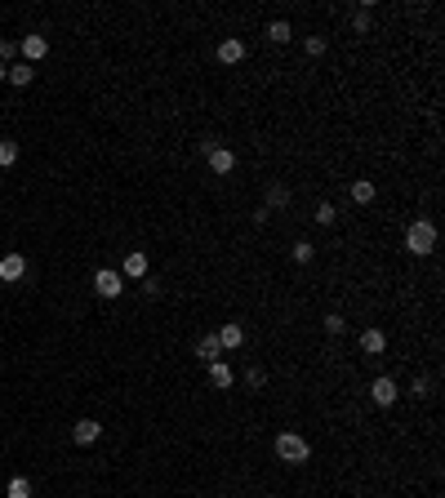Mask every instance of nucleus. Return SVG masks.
Wrapping results in <instances>:
<instances>
[{
    "mask_svg": "<svg viewBox=\"0 0 445 498\" xmlns=\"http://www.w3.org/2000/svg\"><path fill=\"white\" fill-rule=\"evenodd\" d=\"M405 249L419 253V258H423V253H432V249H437V227H432L428 218H414L410 227H405Z\"/></svg>",
    "mask_w": 445,
    "mask_h": 498,
    "instance_id": "nucleus-1",
    "label": "nucleus"
},
{
    "mask_svg": "<svg viewBox=\"0 0 445 498\" xmlns=\"http://www.w3.org/2000/svg\"><path fill=\"white\" fill-rule=\"evenodd\" d=\"M276 458H281V463H290V467H299V463H307V458H312V445L299 436V431H281V436H276Z\"/></svg>",
    "mask_w": 445,
    "mask_h": 498,
    "instance_id": "nucleus-2",
    "label": "nucleus"
},
{
    "mask_svg": "<svg viewBox=\"0 0 445 498\" xmlns=\"http://www.w3.org/2000/svg\"><path fill=\"white\" fill-rule=\"evenodd\" d=\"M94 294H98V298H120V294H125V276L111 271V267H102L98 276H94Z\"/></svg>",
    "mask_w": 445,
    "mask_h": 498,
    "instance_id": "nucleus-3",
    "label": "nucleus"
},
{
    "mask_svg": "<svg viewBox=\"0 0 445 498\" xmlns=\"http://www.w3.org/2000/svg\"><path fill=\"white\" fill-rule=\"evenodd\" d=\"M396 396H401V392H396V383L387 378V374L370 383V400H374V405H383V409H387V405H396Z\"/></svg>",
    "mask_w": 445,
    "mask_h": 498,
    "instance_id": "nucleus-4",
    "label": "nucleus"
},
{
    "mask_svg": "<svg viewBox=\"0 0 445 498\" xmlns=\"http://www.w3.org/2000/svg\"><path fill=\"white\" fill-rule=\"evenodd\" d=\"M23 276H27V258L23 253H5V258H0V280L14 285V280H23Z\"/></svg>",
    "mask_w": 445,
    "mask_h": 498,
    "instance_id": "nucleus-5",
    "label": "nucleus"
},
{
    "mask_svg": "<svg viewBox=\"0 0 445 498\" xmlns=\"http://www.w3.org/2000/svg\"><path fill=\"white\" fill-rule=\"evenodd\" d=\"M120 276H125V280H143L147 276V253L143 249H129L125 262H120Z\"/></svg>",
    "mask_w": 445,
    "mask_h": 498,
    "instance_id": "nucleus-6",
    "label": "nucleus"
},
{
    "mask_svg": "<svg viewBox=\"0 0 445 498\" xmlns=\"http://www.w3.org/2000/svg\"><path fill=\"white\" fill-rule=\"evenodd\" d=\"M245 54H250V49H245V41H236V36H227V41L219 45V63H223V67H236V63H245Z\"/></svg>",
    "mask_w": 445,
    "mask_h": 498,
    "instance_id": "nucleus-7",
    "label": "nucleus"
},
{
    "mask_svg": "<svg viewBox=\"0 0 445 498\" xmlns=\"http://www.w3.org/2000/svg\"><path fill=\"white\" fill-rule=\"evenodd\" d=\"M18 54H23V63H41L45 54H50V41H45V36H23Z\"/></svg>",
    "mask_w": 445,
    "mask_h": 498,
    "instance_id": "nucleus-8",
    "label": "nucleus"
},
{
    "mask_svg": "<svg viewBox=\"0 0 445 498\" xmlns=\"http://www.w3.org/2000/svg\"><path fill=\"white\" fill-rule=\"evenodd\" d=\"M98 436H102L98 418H80V422H76V427H72V440H76V445H94V440H98Z\"/></svg>",
    "mask_w": 445,
    "mask_h": 498,
    "instance_id": "nucleus-9",
    "label": "nucleus"
},
{
    "mask_svg": "<svg viewBox=\"0 0 445 498\" xmlns=\"http://www.w3.org/2000/svg\"><path fill=\"white\" fill-rule=\"evenodd\" d=\"M232 383H236L232 365H227V361H214V365H210V387H214V392H227Z\"/></svg>",
    "mask_w": 445,
    "mask_h": 498,
    "instance_id": "nucleus-10",
    "label": "nucleus"
},
{
    "mask_svg": "<svg viewBox=\"0 0 445 498\" xmlns=\"http://www.w3.org/2000/svg\"><path fill=\"white\" fill-rule=\"evenodd\" d=\"M210 169H214V174H232V169H236V152H227V147H210Z\"/></svg>",
    "mask_w": 445,
    "mask_h": 498,
    "instance_id": "nucleus-11",
    "label": "nucleus"
},
{
    "mask_svg": "<svg viewBox=\"0 0 445 498\" xmlns=\"http://www.w3.org/2000/svg\"><path fill=\"white\" fill-rule=\"evenodd\" d=\"M219 343H223V352H236V347L245 343V330H241L236 321H227L223 330H219Z\"/></svg>",
    "mask_w": 445,
    "mask_h": 498,
    "instance_id": "nucleus-12",
    "label": "nucleus"
},
{
    "mask_svg": "<svg viewBox=\"0 0 445 498\" xmlns=\"http://www.w3.org/2000/svg\"><path fill=\"white\" fill-rule=\"evenodd\" d=\"M219 352H223V343H219V334H205L201 343H196V356H201L205 365H214L219 361Z\"/></svg>",
    "mask_w": 445,
    "mask_h": 498,
    "instance_id": "nucleus-13",
    "label": "nucleus"
},
{
    "mask_svg": "<svg viewBox=\"0 0 445 498\" xmlns=\"http://www.w3.org/2000/svg\"><path fill=\"white\" fill-rule=\"evenodd\" d=\"M383 347H387V334H383V330H365V334H361V352H365V356H378Z\"/></svg>",
    "mask_w": 445,
    "mask_h": 498,
    "instance_id": "nucleus-14",
    "label": "nucleus"
},
{
    "mask_svg": "<svg viewBox=\"0 0 445 498\" xmlns=\"http://www.w3.org/2000/svg\"><path fill=\"white\" fill-rule=\"evenodd\" d=\"M272 210H290V187L285 183H272L268 187V214Z\"/></svg>",
    "mask_w": 445,
    "mask_h": 498,
    "instance_id": "nucleus-15",
    "label": "nucleus"
},
{
    "mask_svg": "<svg viewBox=\"0 0 445 498\" xmlns=\"http://www.w3.org/2000/svg\"><path fill=\"white\" fill-rule=\"evenodd\" d=\"M32 80H36L32 63H14V67H9V84H18V89H27Z\"/></svg>",
    "mask_w": 445,
    "mask_h": 498,
    "instance_id": "nucleus-16",
    "label": "nucleus"
},
{
    "mask_svg": "<svg viewBox=\"0 0 445 498\" xmlns=\"http://www.w3.org/2000/svg\"><path fill=\"white\" fill-rule=\"evenodd\" d=\"M374 192H378V187L370 183V178H356V183H352V201H356V205H370Z\"/></svg>",
    "mask_w": 445,
    "mask_h": 498,
    "instance_id": "nucleus-17",
    "label": "nucleus"
},
{
    "mask_svg": "<svg viewBox=\"0 0 445 498\" xmlns=\"http://www.w3.org/2000/svg\"><path fill=\"white\" fill-rule=\"evenodd\" d=\"M290 36H294V32H290V23H285V18H281V23H272V27H268V41H272V45H285Z\"/></svg>",
    "mask_w": 445,
    "mask_h": 498,
    "instance_id": "nucleus-18",
    "label": "nucleus"
},
{
    "mask_svg": "<svg viewBox=\"0 0 445 498\" xmlns=\"http://www.w3.org/2000/svg\"><path fill=\"white\" fill-rule=\"evenodd\" d=\"M5 494H9V498H32V481H27V476H14Z\"/></svg>",
    "mask_w": 445,
    "mask_h": 498,
    "instance_id": "nucleus-19",
    "label": "nucleus"
},
{
    "mask_svg": "<svg viewBox=\"0 0 445 498\" xmlns=\"http://www.w3.org/2000/svg\"><path fill=\"white\" fill-rule=\"evenodd\" d=\"M312 253H316V249H312V245H307V240H299V245H294V249H290V258H294V262H299V267H307V262H312Z\"/></svg>",
    "mask_w": 445,
    "mask_h": 498,
    "instance_id": "nucleus-20",
    "label": "nucleus"
},
{
    "mask_svg": "<svg viewBox=\"0 0 445 498\" xmlns=\"http://www.w3.org/2000/svg\"><path fill=\"white\" fill-rule=\"evenodd\" d=\"M263 383H268V374H263L259 365H250V370H245V387H250V392H259Z\"/></svg>",
    "mask_w": 445,
    "mask_h": 498,
    "instance_id": "nucleus-21",
    "label": "nucleus"
},
{
    "mask_svg": "<svg viewBox=\"0 0 445 498\" xmlns=\"http://www.w3.org/2000/svg\"><path fill=\"white\" fill-rule=\"evenodd\" d=\"M321 325H325V334H334V338H338V334L347 330V321H343V316H338V312H329V316H325V321H321Z\"/></svg>",
    "mask_w": 445,
    "mask_h": 498,
    "instance_id": "nucleus-22",
    "label": "nucleus"
},
{
    "mask_svg": "<svg viewBox=\"0 0 445 498\" xmlns=\"http://www.w3.org/2000/svg\"><path fill=\"white\" fill-rule=\"evenodd\" d=\"M303 49H307V58H321V54H325V36H307Z\"/></svg>",
    "mask_w": 445,
    "mask_h": 498,
    "instance_id": "nucleus-23",
    "label": "nucleus"
},
{
    "mask_svg": "<svg viewBox=\"0 0 445 498\" xmlns=\"http://www.w3.org/2000/svg\"><path fill=\"white\" fill-rule=\"evenodd\" d=\"M334 218H338V214H334V205H329V201H321V205H316V223H321V227H329Z\"/></svg>",
    "mask_w": 445,
    "mask_h": 498,
    "instance_id": "nucleus-24",
    "label": "nucleus"
},
{
    "mask_svg": "<svg viewBox=\"0 0 445 498\" xmlns=\"http://www.w3.org/2000/svg\"><path fill=\"white\" fill-rule=\"evenodd\" d=\"M18 161V143H0V169H9Z\"/></svg>",
    "mask_w": 445,
    "mask_h": 498,
    "instance_id": "nucleus-25",
    "label": "nucleus"
},
{
    "mask_svg": "<svg viewBox=\"0 0 445 498\" xmlns=\"http://www.w3.org/2000/svg\"><path fill=\"white\" fill-rule=\"evenodd\" d=\"M352 27H356V32H361V36H365V32H370V9H361V14H356V18H352Z\"/></svg>",
    "mask_w": 445,
    "mask_h": 498,
    "instance_id": "nucleus-26",
    "label": "nucleus"
},
{
    "mask_svg": "<svg viewBox=\"0 0 445 498\" xmlns=\"http://www.w3.org/2000/svg\"><path fill=\"white\" fill-rule=\"evenodd\" d=\"M9 58H18V45L14 41H0V63H9Z\"/></svg>",
    "mask_w": 445,
    "mask_h": 498,
    "instance_id": "nucleus-27",
    "label": "nucleus"
},
{
    "mask_svg": "<svg viewBox=\"0 0 445 498\" xmlns=\"http://www.w3.org/2000/svg\"><path fill=\"white\" fill-rule=\"evenodd\" d=\"M0 80H9V67H5V63H0Z\"/></svg>",
    "mask_w": 445,
    "mask_h": 498,
    "instance_id": "nucleus-28",
    "label": "nucleus"
}]
</instances>
